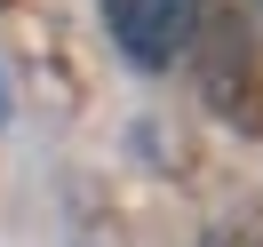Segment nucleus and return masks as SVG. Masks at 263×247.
<instances>
[{
  "instance_id": "7ed1b4c3",
  "label": "nucleus",
  "mask_w": 263,
  "mask_h": 247,
  "mask_svg": "<svg viewBox=\"0 0 263 247\" xmlns=\"http://www.w3.org/2000/svg\"><path fill=\"white\" fill-rule=\"evenodd\" d=\"M208 247H263V215H255V207H247V215H231V223L215 231Z\"/></svg>"
},
{
  "instance_id": "39448f33",
  "label": "nucleus",
  "mask_w": 263,
  "mask_h": 247,
  "mask_svg": "<svg viewBox=\"0 0 263 247\" xmlns=\"http://www.w3.org/2000/svg\"><path fill=\"white\" fill-rule=\"evenodd\" d=\"M255 16H263V0H255Z\"/></svg>"
},
{
  "instance_id": "f03ea898",
  "label": "nucleus",
  "mask_w": 263,
  "mask_h": 247,
  "mask_svg": "<svg viewBox=\"0 0 263 247\" xmlns=\"http://www.w3.org/2000/svg\"><path fill=\"white\" fill-rule=\"evenodd\" d=\"M192 24H199V0H104V32H112L120 56L144 64V72L176 64L183 40H192Z\"/></svg>"
},
{
  "instance_id": "f257e3e1",
  "label": "nucleus",
  "mask_w": 263,
  "mask_h": 247,
  "mask_svg": "<svg viewBox=\"0 0 263 247\" xmlns=\"http://www.w3.org/2000/svg\"><path fill=\"white\" fill-rule=\"evenodd\" d=\"M183 48H192V72H199V104L223 128L255 136L263 128V40L239 16V0H199V24Z\"/></svg>"
},
{
  "instance_id": "20e7f679",
  "label": "nucleus",
  "mask_w": 263,
  "mask_h": 247,
  "mask_svg": "<svg viewBox=\"0 0 263 247\" xmlns=\"http://www.w3.org/2000/svg\"><path fill=\"white\" fill-rule=\"evenodd\" d=\"M0 120H8V88H0Z\"/></svg>"
}]
</instances>
